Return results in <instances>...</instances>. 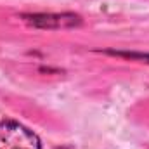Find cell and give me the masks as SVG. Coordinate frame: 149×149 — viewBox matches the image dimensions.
<instances>
[{
    "label": "cell",
    "instance_id": "6da1fadb",
    "mask_svg": "<svg viewBox=\"0 0 149 149\" xmlns=\"http://www.w3.org/2000/svg\"><path fill=\"white\" fill-rule=\"evenodd\" d=\"M40 139L17 121H0V149H40Z\"/></svg>",
    "mask_w": 149,
    "mask_h": 149
},
{
    "label": "cell",
    "instance_id": "7a4b0ae2",
    "mask_svg": "<svg viewBox=\"0 0 149 149\" xmlns=\"http://www.w3.org/2000/svg\"><path fill=\"white\" fill-rule=\"evenodd\" d=\"M26 23H30L35 28L43 30H61V28H73L81 24V17L76 14H31V16H23Z\"/></svg>",
    "mask_w": 149,
    "mask_h": 149
}]
</instances>
